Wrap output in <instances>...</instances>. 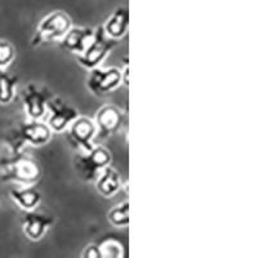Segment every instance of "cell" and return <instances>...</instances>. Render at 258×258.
<instances>
[{
    "label": "cell",
    "mask_w": 258,
    "mask_h": 258,
    "mask_svg": "<svg viewBox=\"0 0 258 258\" xmlns=\"http://www.w3.org/2000/svg\"><path fill=\"white\" fill-rule=\"evenodd\" d=\"M2 179L13 181L21 185H34L40 179V164L34 158L25 155L24 151L11 155L0 161Z\"/></svg>",
    "instance_id": "1"
},
{
    "label": "cell",
    "mask_w": 258,
    "mask_h": 258,
    "mask_svg": "<svg viewBox=\"0 0 258 258\" xmlns=\"http://www.w3.org/2000/svg\"><path fill=\"white\" fill-rule=\"evenodd\" d=\"M50 137H52V129L48 126V124L41 123L35 119H30L29 121L21 123L8 140L11 155L22 153L25 145L43 146L49 142Z\"/></svg>",
    "instance_id": "2"
},
{
    "label": "cell",
    "mask_w": 258,
    "mask_h": 258,
    "mask_svg": "<svg viewBox=\"0 0 258 258\" xmlns=\"http://www.w3.org/2000/svg\"><path fill=\"white\" fill-rule=\"evenodd\" d=\"M71 18L64 12L56 11L49 13L40 21L35 35L31 40L32 47H38L44 41L61 40L63 35L70 30Z\"/></svg>",
    "instance_id": "3"
},
{
    "label": "cell",
    "mask_w": 258,
    "mask_h": 258,
    "mask_svg": "<svg viewBox=\"0 0 258 258\" xmlns=\"http://www.w3.org/2000/svg\"><path fill=\"white\" fill-rule=\"evenodd\" d=\"M117 40L109 38L106 35L105 30L102 26H98L94 30V35L92 41L88 44L87 49L78 54V62L83 68L91 69L100 66L101 62L106 58V56L112 50V48L116 47Z\"/></svg>",
    "instance_id": "4"
},
{
    "label": "cell",
    "mask_w": 258,
    "mask_h": 258,
    "mask_svg": "<svg viewBox=\"0 0 258 258\" xmlns=\"http://www.w3.org/2000/svg\"><path fill=\"white\" fill-rule=\"evenodd\" d=\"M111 161V154L105 147H93L89 153L78 155L74 161L75 169L80 178L84 181H93Z\"/></svg>",
    "instance_id": "5"
},
{
    "label": "cell",
    "mask_w": 258,
    "mask_h": 258,
    "mask_svg": "<svg viewBox=\"0 0 258 258\" xmlns=\"http://www.w3.org/2000/svg\"><path fill=\"white\" fill-rule=\"evenodd\" d=\"M66 129V138L74 149L82 150L84 153H89L93 149L92 141L96 138L97 133L96 123L93 120L88 117L78 116Z\"/></svg>",
    "instance_id": "6"
},
{
    "label": "cell",
    "mask_w": 258,
    "mask_h": 258,
    "mask_svg": "<svg viewBox=\"0 0 258 258\" xmlns=\"http://www.w3.org/2000/svg\"><path fill=\"white\" fill-rule=\"evenodd\" d=\"M121 84V70L116 68L91 69L87 78V87L94 96H106L110 92L119 88Z\"/></svg>",
    "instance_id": "7"
},
{
    "label": "cell",
    "mask_w": 258,
    "mask_h": 258,
    "mask_svg": "<svg viewBox=\"0 0 258 258\" xmlns=\"http://www.w3.org/2000/svg\"><path fill=\"white\" fill-rule=\"evenodd\" d=\"M53 97L47 87H40L35 83H30L22 92V102L29 119L39 120L47 112V103Z\"/></svg>",
    "instance_id": "8"
},
{
    "label": "cell",
    "mask_w": 258,
    "mask_h": 258,
    "mask_svg": "<svg viewBox=\"0 0 258 258\" xmlns=\"http://www.w3.org/2000/svg\"><path fill=\"white\" fill-rule=\"evenodd\" d=\"M47 110H49L50 112L49 119H48V126L54 132L66 131V128L79 116V111L73 105L58 97L57 98L52 97L48 101Z\"/></svg>",
    "instance_id": "9"
},
{
    "label": "cell",
    "mask_w": 258,
    "mask_h": 258,
    "mask_svg": "<svg viewBox=\"0 0 258 258\" xmlns=\"http://www.w3.org/2000/svg\"><path fill=\"white\" fill-rule=\"evenodd\" d=\"M96 137L98 140H106L121 128L124 123V114L116 106L107 105L101 107L96 114Z\"/></svg>",
    "instance_id": "10"
},
{
    "label": "cell",
    "mask_w": 258,
    "mask_h": 258,
    "mask_svg": "<svg viewBox=\"0 0 258 258\" xmlns=\"http://www.w3.org/2000/svg\"><path fill=\"white\" fill-rule=\"evenodd\" d=\"M53 222H54V218L49 214L36 212L35 209L25 211L22 216V230L30 240L38 241L47 234Z\"/></svg>",
    "instance_id": "11"
},
{
    "label": "cell",
    "mask_w": 258,
    "mask_h": 258,
    "mask_svg": "<svg viewBox=\"0 0 258 258\" xmlns=\"http://www.w3.org/2000/svg\"><path fill=\"white\" fill-rule=\"evenodd\" d=\"M94 35V30L92 27H70L63 38L61 39V45L63 49L69 50L75 54H82L88 44L92 41Z\"/></svg>",
    "instance_id": "12"
},
{
    "label": "cell",
    "mask_w": 258,
    "mask_h": 258,
    "mask_svg": "<svg viewBox=\"0 0 258 258\" xmlns=\"http://www.w3.org/2000/svg\"><path fill=\"white\" fill-rule=\"evenodd\" d=\"M129 26V11L126 7H119L114 11L110 18L103 25L106 35L109 38L119 40L126 34Z\"/></svg>",
    "instance_id": "13"
},
{
    "label": "cell",
    "mask_w": 258,
    "mask_h": 258,
    "mask_svg": "<svg viewBox=\"0 0 258 258\" xmlns=\"http://www.w3.org/2000/svg\"><path fill=\"white\" fill-rule=\"evenodd\" d=\"M13 202L24 211H32L40 204L41 194L32 185H24V187H13L9 191Z\"/></svg>",
    "instance_id": "14"
},
{
    "label": "cell",
    "mask_w": 258,
    "mask_h": 258,
    "mask_svg": "<svg viewBox=\"0 0 258 258\" xmlns=\"http://www.w3.org/2000/svg\"><path fill=\"white\" fill-rule=\"evenodd\" d=\"M96 179L97 191L105 198H111L121 187L120 174L117 173L114 168L109 167V165L103 168L102 172L98 174Z\"/></svg>",
    "instance_id": "15"
},
{
    "label": "cell",
    "mask_w": 258,
    "mask_h": 258,
    "mask_svg": "<svg viewBox=\"0 0 258 258\" xmlns=\"http://www.w3.org/2000/svg\"><path fill=\"white\" fill-rule=\"evenodd\" d=\"M97 244L100 258H123L125 257V248L119 239L106 236Z\"/></svg>",
    "instance_id": "16"
},
{
    "label": "cell",
    "mask_w": 258,
    "mask_h": 258,
    "mask_svg": "<svg viewBox=\"0 0 258 258\" xmlns=\"http://www.w3.org/2000/svg\"><path fill=\"white\" fill-rule=\"evenodd\" d=\"M18 77L11 75L3 69H0V103L8 105L15 98V91L17 87Z\"/></svg>",
    "instance_id": "17"
},
{
    "label": "cell",
    "mask_w": 258,
    "mask_h": 258,
    "mask_svg": "<svg viewBox=\"0 0 258 258\" xmlns=\"http://www.w3.org/2000/svg\"><path fill=\"white\" fill-rule=\"evenodd\" d=\"M109 221L116 227H126L129 225V202L120 203L115 206L107 214Z\"/></svg>",
    "instance_id": "18"
},
{
    "label": "cell",
    "mask_w": 258,
    "mask_h": 258,
    "mask_svg": "<svg viewBox=\"0 0 258 258\" xmlns=\"http://www.w3.org/2000/svg\"><path fill=\"white\" fill-rule=\"evenodd\" d=\"M15 58V48L11 43L0 40V69L7 68Z\"/></svg>",
    "instance_id": "19"
},
{
    "label": "cell",
    "mask_w": 258,
    "mask_h": 258,
    "mask_svg": "<svg viewBox=\"0 0 258 258\" xmlns=\"http://www.w3.org/2000/svg\"><path fill=\"white\" fill-rule=\"evenodd\" d=\"M83 257L84 258H100V252L97 248V244H91L84 249L83 252Z\"/></svg>",
    "instance_id": "20"
},
{
    "label": "cell",
    "mask_w": 258,
    "mask_h": 258,
    "mask_svg": "<svg viewBox=\"0 0 258 258\" xmlns=\"http://www.w3.org/2000/svg\"><path fill=\"white\" fill-rule=\"evenodd\" d=\"M124 69L123 71H121V83H123L124 85H126L128 87L129 85V62L128 59H124Z\"/></svg>",
    "instance_id": "21"
}]
</instances>
